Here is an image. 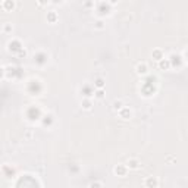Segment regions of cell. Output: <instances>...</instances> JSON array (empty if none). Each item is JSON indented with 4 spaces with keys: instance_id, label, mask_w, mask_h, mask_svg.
<instances>
[{
    "instance_id": "obj_1",
    "label": "cell",
    "mask_w": 188,
    "mask_h": 188,
    "mask_svg": "<svg viewBox=\"0 0 188 188\" xmlns=\"http://www.w3.org/2000/svg\"><path fill=\"white\" fill-rule=\"evenodd\" d=\"M128 166H131V167H137V166H138V162H135V160L128 162Z\"/></svg>"
},
{
    "instance_id": "obj_2",
    "label": "cell",
    "mask_w": 188,
    "mask_h": 188,
    "mask_svg": "<svg viewBox=\"0 0 188 188\" xmlns=\"http://www.w3.org/2000/svg\"><path fill=\"white\" fill-rule=\"evenodd\" d=\"M120 104H122L120 101H115V109H120V107H122Z\"/></svg>"
}]
</instances>
